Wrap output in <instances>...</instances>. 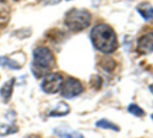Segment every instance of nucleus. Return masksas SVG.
Returning a JSON list of instances; mask_svg holds the SVG:
<instances>
[{
  "label": "nucleus",
  "mask_w": 153,
  "mask_h": 138,
  "mask_svg": "<svg viewBox=\"0 0 153 138\" xmlns=\"http://www.w3.org/2000/svg\"><path fill=\"white\" fill-rule=\"evenodd\" d=\"M69 111H70V107H69L66 103L61 102L56 106V108L53 109V110L50 112V114H49V115H50V116H62V115H66V114H68Z\"/></svg>",
  "instance_id": "nucleus-11"
},
{
  "label": "nucleus",
  "mask_w": 153,
  "mask_h": 138,
  "mask_svg": "<svg viewBox=\"0 0 153 138\" xmlns=\"http://www.w3.org/2000/svg\"><path fill=\"white\" fill-rule=\"evenodd\" d=\"M64 82L62 76L59 73H50L44 76L41 83L43 92L49 94H56L57 92L61 90L62 84Z\"/></svg>",
  "instance_id": "nucleus-4"
},
{
  "label": "nucleus",
  "mask_w": 153,
  "mask_h": 138,
  "mask_svg": "<svg viewBox=\"0 0 153 138\" xmlns=\"http://www.w3.org/2000/svg\"><path fill=\"white\" fill-rule=\"evenodd\" d=\"M137 12H139V14L141 15L145 20H149V19L153 18V7L149 3L143 2V3H141L137 6Z\"/></svg>",
  "instance_id": "nucleus-9"
},
{
  "label": "nucleus",
  "mask_w": 153,
  "mask_h": 138,
  "mask_svg": "<svg viewBox=\"0 0 153 138\" xmlns=\"http://www.w3.org/2000/svg\"><path fill=\"white\" fill-rule=\"evenodd\" d=\"M91 41L98 51L109 54L117 50L118 38L116 32L106 24L96 25L91 31Z\"/></svg>",
  "instance_id": "nucleus-1"
},
{
  "label": "nucleus",
  "mask_w": 153,
  "mask_h": 138,
  "mask_svg": "<svg viewBox=\"0 0 153 138\" xmlns=\"http://www.w3.org/2000/svg\"><path fill=\"white\" fill-rule=\"evenodd\" d=\"M8 20H10V13L7 12V10L0 6V24L7 23Z\"/></svg>",
  "instance_id": "nucleus-15"
},
{
  "label": "nucleus",
  "mask_w": 153,
  "mask_h": 138,
  "mask_svg": "<svg viewBox=\"0 0 153 138\" xmlns=\"http://www.w3.org/2000/svg\"><path fill=\"white\" fill-rule=\"evenodd\" d=\"M33 64L34 70L32 71L36 76H38V74L39 76L46 74L55 66V58L52 51L47 47H38L33 51Z\"/></svg>",
  "instance_id": "nucleus-2"
},
{
  "label": "nucleus",
  "mask_w": 153,
  "mask_h": 138,
  "mask_svg": "<svg viewBox=\"0 0 153 138\" xmlns=\"http://www.w3.org/2000/svg\"><path fill=\"white\" fill-rule=\"evenodd\" d=\"M151 117H152V120H153V114H152V115H151Z\"/></svg>",
  "instance_id": "nucleus-19"
},
{
  "label": "nucleus",
  "mask_w": 153,
  "mask_h": 138,
  "mask_svg": "<svg viewBox=\"0 0 153 138\" xmlns=\"http://www.w3.org/2000/svg\"><path fill=\"white\" fill-rule=\"evenodd\" d=\"M92 16L88 10H69L65 16V24L70 30L75 32L81 31L90 26Z\"/></svg>",
  "instance_id": "nucleus-3"
},
{
  "label": "nucleus",
  "mask_w": 153,
  "mask_h": 138,
  "mask_svg": "<svg viewBox=\"0 0 153 138\" xmlns=\"http://www.w3.org/2000/svg\"><path fill=\"white\" fill-rule=\"evenodd\" d=\"M18 131V128L12 125L0 124V136H6V135L14 134Z\"/></svg>",
  "instance_id": "nucleus-13"
},
{
  "label": "nucleus",
  "mask_w": 153,
  "mask_h": 138,
  "mask_svg": "<svg viewBox=\"0 0 153 138\" xmlns=\"http://www.w3.org/2000/svg\"><path fill=\"white\" fill-rule=\"evenodd\" d=\"M150 89H151V92H153V87H150Z\"/></svg>",
  "instance_id": "nucleus-18"
},
{
  "label": "nucleus",
  "mask_w": 153,
  "mask_h": 138,
  "mask_svg": "<svg viewBox=\"0 0 153 138\" xmlns=\"http://www.w3.org/2000/svg\"><path fill=\"white\" fill-rule=\"evenodd\" d=\"M6 0H0V2H5Z\"/></svg>",
  "instance_id": "nucleus-17"
},
{
  "label": "nucleus",
  "mask_w": 153,
  "mask_h": 138,
  "mask_svg": "<svg viewBox=\"0 0 153 138\" xmlns=\"http://www.w3.org/2000/svg\"><path fill=\"white\" fill-rule=\"evenodd\" d=\"M45 2H47V3H56V2H59V0H44Z\"/></svg>",
  "instance_id": "nucleus-16"
},
{
  "label": "nucleus",
  "mask_w": 153,
  "mask_h": 138,
  "mask_svg": "<svg viewBox=\"0 0 153 138\" xmlns=\"http://www.w3.org/2000/svg\"><path fill=\"white\" fill-rule=\"evenodd\" d=\"M53 132L61 138H85L81 133L77 132V131L69 130L66 128H55Z\"/></svg>",
  "instance_id": "nucleus-8"
},
{
  "label": "nucleus",
  "mask_w": 153,
  "mask_h": 138,
  "mask_svg": "<svg viewBox=\"0 0 153 138\" xmlns=\"http://www.w3.org/2000/svg\"><path fill=\"white\" fill-rule=\"evenodd\" d=\"M14 1H19V0H14Z\"/></svg>",
  "instance_id": "nucleus-20"
},
{
  "label": "nucleus",
  "mask_w": 153,
  "mask_h": 138,
  "mask_svg": "<svg viewBox=\"0 0 153 138\" xmlns=\"http://www.w3.org/2000/svg\"><path fill=\"white\" fill-rule=\"evenodd\" d=\"M137 51L142 54L153 52V32H148L137 40Z\"/></svg>",
  "instance_id": "nucleus-6"
},
{
  "label": "nucleus",
  "mask_w": 153,
  "mask_h": 138,
  "mask_svg": "<svg viewBox=\"0 0 153 138\" xmlns=\"http://www.w3.org/2000/svg\"><path fill=\"white\" fill-rule=\"evenodd\" d=\"M83 92V86L79 80L75 78H68L62 82L61 87V94L66 99H73L79 96Z\"/></svg>",
  "instance_id": "nucleus-5"
},
{
  "label": "nucleus",
  "mask_w": 153,
  "mask_h": 138,
  "mask_svg": "<svg viewBox=\"0 0 153 138\" xmlns=\"http://www.w3.org/2000/svg\"><path fill=\"white\" fill-rule=\"evenodd\" d=\"M14 85H15V78H12L10 80L6 81L5 83L2 85V87L0 88V97L2 98V100L4 102H7L10 99L14 90Z\"/></svg>",
  "instance_id": "nucleus-7"
},
{
  "label": "nucleus",
  "mask_w": 153,
  "mask_h": 138,
  "mask_svg": "<svg viewBox=\"0 0 153 138\" xmlns=\"http://www.w3.org/2000/svg\"><path fill=\"white\" fill-rule=\"evenodd\" d=\"M0 66H7V68L12 69V70H19L20 68H22L23 64L19 63V61L13 59V58L6 57V56H2V57H0Z\"/></svg>",
  "instance_id": "nucleus-10"
},
{
  "label": "nucleus",
  "mask_w": 153,
  "mask_h": 138,
  "mask_svg": "<svg viewBox=\"0 0 153 138\" xmlns=\"http://www.w3.org/2000/svg\"><path fill=\"white\" fill-rule=\"evenodd\" d=\"M96 126L99 127V128H102V129H109V130H113V131H117L119 132L120 131V128L115 125L114 123L109 122L107 120H100L99 122L96 123Z\"/></svg>",
  "instance_id": "nucleus-12"
},
{
  "label": "nucleus",
  "mask_w": 153,
  "mask_h": 138,
  "mask_svg": "<svg viewBox=\"0 0 153 138\" xmlns=\"http://www.w3.org/2000/svg\"><path fill=\"white\" fill-rule=\"evenodd\" d=\"M128 111L130 112V113H132L133 115L139 116V117H142V116L145 115V111H144L141 107H139L137 105H135V104L129 105V106H128Z\"/></svg>",
  "instance_id": "nucleus-14"
}]
</instances>
